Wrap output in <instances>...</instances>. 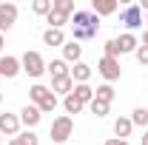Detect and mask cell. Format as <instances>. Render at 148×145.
<instances>
[{"label":"cell","mask_w":148,"mask_h":145,"mask_svg":"<svg viewBox=\"0 0 148 145\" xmlns=\"http://www.w3.org/2000/svg\"><path fill=\"white\" fill-rule=\"evenodd\" d=\"M71 40L80 43V40H94L97 31H100V17L94 12H74L71 14Z\"/></svg>","instance_id":"1"},{"label":"cell","mask_w":148,"mask_h":145,"mask_svg":"<svg viewBox=\"0 0 148 145\" xmlns=\"http://www.w3.org/2000/svg\"><path fill=\"white\" fill-rule=\"evenodd\" d=\"M63 108H66V114H80L86 105H83V103H77L71 94H69V97H63Z\"/></svg>","instance_id":"25"},{"label":"cell","mask_w":148,"mask_h":145,"mask_svg":"<svg viewBox=\"0 0 148 145\" xmlns=\"http://www.w3.org/2000/svg\"><path fill=\"white\" fill-rule=\"evenodd\" d=\"M51 91H54V94H63V97H69V94L74 91L71 74H69V77H54V80H51Z\"/></svg>","instance_id":"13"},{"label":"cell","mask_w":148,"mask_h":145,"mask_svg":"<svg viewBox=\"0 0 148 145\" xmlns=\"http://www.w3.org/2000/svg\"><path fill=\"white\" fill-rule=\"evenodd\" d=\"M71 97L77 100V103H83V105H88V103L94 100V88L88 85V83H80V85H74Z\"/></svg>","instance_id":"16"},{"label":"cell","mask_w":148,"mask_h":145,"mask_svg":"<svg viewBox=\"0 0 148 145\" xmlns=\"http://www.w3.org/2000/svg\"><path fill=\"white\" fill-rule=\"evenodd\" d=\"M40 120H43V114H40L37 105H23V111H20V125H26V131L37 128Z\"/></svg>","instance_id":"8"},{"label":"cell","mask_w":148,"mask_h":145,"mask_svg":"<svg viewBox=\"0 0 148 145\" xmlns=\"http://www.w3.org/2000/svg\"><path fill=\"white\" fill-rule=\"evenodd\" d=\"M134 57H137V63H143V66H148V46H137V51H134Z\"/></svg>","instance_id":"30"},{"label":"cell","mask_w":148,"mask_h":145,"mask_svg":"<svg viewBox=\"0 0 148 145\" xmlns=\"http://www.w3.org/2000/svg\"><path fill=\"white\" fill-rule=\"evenodd\" d=\"M46 71H51V80H54V77H69V74H71V68H69V63L60 57V60L46 63Z\"/></svg>","instance_id":"18"},{"label":"cell","mask_w":148,"mask_h":145,"mask_svg":"<svg viewBox=\"0 0 148 145\" xmlns=\"http://www.w3.org/2000/svg\"><path fill=\"white\" fill-rule=\"evenodd\" d=\"M23 71L20 68V60L12 54H3L0 57V77H6V80H12V77H17V74Z\"/></svg>","instance_id":"9"},{"label":"cell","mask_w":148,"mask_h":145,"mask_svg":"<svg viewBox=\"0 0 148 145\" xmlns=\"http://www.w3.org/2000/svg\"><path fill=\"white\" fill-rule=\"evenodd\" d=\"M71 20V14H66V12H57V9H51L49 12V17H46V23H49V29H63L66 23Z\"/></svg>","instance_id":"20"},{"label":"cell","mask_w":148,"mask_h":145,"mask_svg":"<svg viewBox=\"0 0 148 145\" xmlns=\"http://www.w3.org/2000/svg\"><path fill=\"white\" fill-rule=\"evenodd\" d=\"M9 145H40V140H37L34 131H23V134H17V137H12Z\"/></svg>","instance_id":"22"},{"label":"cell","mask_w":148,"mask_h":145,"mask_svg":"<svg viewBox=\"0 0 148 145\" xmlns=\"http://www.w3.org/2000/svg\"><path fill=\"white\" fill-rule=\"evenodd\" d=\"M0 103H3V91H0Z\"/></svg>","instance_id":"35"},{"label":"cell","mask_w":148,"mask_h":145,"mask_svg":"<svg viewBox=\"0 0 148 145\" xmlns=\"http://www.w3.org/2000/svg\"><path fill=\"white\" fill-rule=\"evenodd\" d=\"M20 68L29 74V77H40V74L46 71V60H43V54L40 51H26V54L20 57Z\"/></svg>","instance_id":"2"},{"label":"cell","mask_w":148,"mask_h":145,"mask_svg":"<svg viewBox=\"0 0 148 145\" xmlns=\"http://www.w3.org/2000/svg\"><path fill=\"white\" fill-rule=\"evenodd\" d=\"M51 9H54V0H34L32 3V12L34 14H43V17H49Z\"/></svg>","instance_id":"24"},{"label":"cell","mask_w":148,"mask_h":145,"mask_svg":"<svg viewBox=\"0 0 148 145\" xmlns=\"http://www.w3.org/2000/svg\"><path fill=\"white\" fill-rule=\"evenodd\" d=\"M17 137L20 134V114H0V137Z\"/></svg>","instance_id":"7"},{"label":"cell","mask_w":148,"mask_h":145,"mask_svg":"<svg viewBox=\"0 0 148 145\" xmlns=\"http://www.w3.org/2000/svg\"><path fill=\"white\" fill-rule=\"evenodd\" d=\"M91 12L97 14V17L114 14V12H117V0H91Z\"/></svg>","instance_id":"14"},{"label":"cell","mask_w":148,"mask_h":145,"mask_svg":"<svg viewBox=\"0 0 148 145\" xmlns=\"http://www.w3.org/2000/svg\"><path fill=\"white\" fill-rule=\"evenodd\" d=\"M143 145H148V131H145V134H143Z\"/></svg>","instance_id":"34"},{"label":"cell","mask_w":148,"mask_h":145,"mask_svg":"<svg viewBox=\"0 0 148 145\" xmlns=\"http://www.w3.org/2000/svg\"><path fill=\"white\" fill-rule=\"evenodd\" d=\"M106 57L120 60V46H117V37H114V40H106Z\"/></svg>","instance_id":"29"},{"label":"cell","mask_w":148,"mask_h":145,"mask_svg":"<svg viewBox=\"0 0 148 145\" xmlns=\"http://www.w3.org/2000/svg\"><path fill=\"white\" fill-rule=\"evenodd\" d=\"M94 100H100V103H114V85L111 83H103V85H97L94 88Z\"/></svg>","instance_id":"21"},{"label":"cell","mask_w":148,"mask_h":145,"mask_svg":"<svg viewBox=\"0 0 148 145\" xmlns=\"http://www.w3.org/2000/svg\"><path fill=\"white\" fill-rule=\"evenodd\" d=\"M17 23V6L14 3H0V34H6Z\"/></svg>","instance_id":"6"},{"label":"cell","mask_w":148,"mask_h":145,"mask_svg":"<svg viewBox=\"0 0 148 145\" xmlns=\"http://www.w3.org/2000/svg\"><path fill=\"white\" fill-rule=\"evenodd\" d=\"M97 71L103 74V80L106 83H117L120 77H123V66H120V60H114V57H100V63H97Z\"/></svg>","instance_id":"4"},{"label":"cell","mask_w":148,"mask_h":145,"mask_svg":"<svg viewBox=\"0 0 148 145\" xmlns=\"http://www.w3.org/2000/svg\"><path fill=\"white\" fill-rule=\"evenodd\" d=\"M3 46H6V37L0 34V51H3Z\"/></svg>","instance_id":"33"},{"label":"cell","mask_w":148,"mask_h":145,"mask_svg":"<svg viewBox=\"0 0 148 145\" xmlns=\"http://www.w3.org/2000/svg\"><path fill=\"white\" fill-rule=\"evenodd\" d=\"M103 145H128V140H117V137H111V140H106Z\"/></svg>","instance_id":"31"},{"label":"cell","mask_w":148,"mask_h":145,"mask_svg":"<svg viewBox=\"0 0 148 145\" xmlns=\"http://www.w3.org/2000/svg\"><path fill=\"white\" fill-rule=\"evenodd\" d=\"M117 46H120V54H131V51H137L140 40H137L134 34H128V31H125V34L117 37Z\"/></svg>","instance_id":"17"},{"label":"cell","mask_w":148,"mask_h":145,"mask_svg":"<svg viewBox=\"0 0 148 145\" xmlns=\"http://www.w3.org/2000/svg\"><path fill=\"white\" fill-rule=\"evenodd\" d=\"M49 94H51V88H49V85H43V83H34V85L29 88V100H32V105H40V103H43Z\"/></svg>","instance_id":"19"},{"label":"cell","mask_w":148,"mask_h":145,"mask_svg":"<svg viewBox=\"0 0 148 145\" xmlns=\"http://www.w3.org/2000/svg\"><path fill=\"white\" fill-rule=\"evenodd\" d=\"M43 43L51 46V49H57V46L63 49V46H66V34H63V29H46V31H43Z\"/></svg>","instance_id":"12"},{"label":"cell","mask_w":148,"mask_h":145,"mask_svg":"<svg viewBox=\"0 0 148 145\" xmlns=\"http://www.w3.org/2000/svg\"><path fill=\"white\" fill-rule=\"evenodd\" d=\"M120 23L128 29V34H134V29H140V26L145 23V17H143V9H140L137 3H128V6L123 9V14H120Z\"/></svg>","instance_id":"5"},{"label":"cell","mask_w":148,"mask_h":145,"mask_svg":"<svg viewBox=\"0 0 148 145\" xmlns=\"http://www.w3.org/2000/svg\"><path fill=\"white\" fill-rule=\"evenodd\" d=\"M140 46H148V29L143 31V43H140Z\"/></svg>","instance_id":"32"},{"label":"cell","mask_w":148,"mask_h":145,"mask_svg":"<svg viewBox=\"0 0 148 145\" xmlns=\"http://www.w3.org/2000/svg\"><path fill=\"white\" fill-rule=\"evenodd\" d=\"M37 108H40V114H51V111L57 108V94L51 91V94H49V97H46V100H43Z\"/></svg>","instance_id":"27"},{"label":"cell","mask_w":148,"mask_h":145,"mask_svg":"<svg viewBox=\"0 0 148 145\" xmlns=\"http://www.w3.org/2000/svg\"><path fill=\"white\" fill-rule=\"evenodd\" d=\"M0 145H3V137H0Z\"/></svg>","instance_id":"37"},{"label":"cell","mask_w":148,"mask_h":145,"mask_svg":"<svg viewBox=\"0 0 148 145\" xmlns=\"http://www.w3.org/2000/svg\"><path fill=\"white\" fill-rule=\"evenodd\" d=\"M54 9L57 12H66V14H74V0H54Z\"/></svg>","instance_id":"28"},{"label":"cell","mask_w":148,"mask_h":145,"mask_svg":"<svg viewBox=\"0 0 148 145\" xmlns=\"http://www.w3.org/2000/svg\"><path fill=\"white\" fill-rule=\"evenodd\" d=\"M145 23H148V12H145Z\"/></svg>","instance_id":"36"},{"label":"cell","mask_w":148,"mask_h":145,"mask_svg":"<svg viewBox=\"0 0 148 145\" xmlns=\"http://www.w3.org/2000/svg\"><path fill=\"white\" fill-rule=\"evenodd\" d=\"M131 122L140 125V128H148V108H143V105L134 108V111H131Z\"/></svg>","instance_id":"23"},{"label":"cell","mask_w":148,"mask_h":145,"mask_svg":"<svg viewBox=\"0 0 148 145\" xmlns=\"http://www.w3.org/2000/svg\"><path fill=\"white\" fill-rule=\"evenodd\" d=\"M131 131H134L131 117H117V120H114V134H117V140H128Z\"/></svg>","instance_id":"11"},{"label":"cell","mask_w":148,"mask_h":145,"mask_svg":"<svg viewBox=\"0 0 148 145\" xmlns=\"http://www.w3.org/2000/svg\"><path fill=\"white\" fill-rule=\"evenodd\" d=\"M86 108L91 111V114H97V117H106V114L111 111V105H108V103H100V100H91Z\"/></svg>","instance_id":"26"},{"label":"cell","mask_w":148,"mask_h":145,"mask_svg":"<svg viewBox=\"0 0 148 145\" xmlns=\"http://www.w3.org/2000/svg\"><path fill=\"white\" fill-rule=\"evenodd\" d=\"M71 80H74V85H80V83H88V80H91V66L80 60V63L71 68Z\"/></svg>","instance_id":"15"},{"label":"cell","mask_w":148,"mask_h":145,"mask_svg":"<svg viewBox=\"0 0 148 145\" xmlns=\"http://www.w3.org/2000/svg\"><path fill=\"white\" fill-rule=\"evenodd\" d=\"M74 134V120L69 117V114H63V117H57L54 122H51V142L63 145L69 137Z\"/></svg>","instance_id":"3"},{"label":"cell","mask_w":148,"mask_h":145,"mask_svg":"<svg viewBox=\"0 0 148 145\" xmlns=\"http://www.w3.org/2000/svg\"><path fill=\"white\" fill-rule=\"evenodd\" d=\"M63 60L77 66V63L83 60V46H80V43H74V40H66V46H63Z\"/></svg>","instance_id":"10"}]
</instances>
